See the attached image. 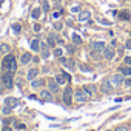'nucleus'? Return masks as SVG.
<instances>
[{"instance_id":"5701e85b","label":"nucleus","mask_w":131,"mask_h":131,"mask_svg":"<svg viewBox=\"0 0 131 131\" xmlns=\"http://www.w3.org/2000/svg\"><path fill=\"white\" fill-rule=\"evenodd\" d=\"M117 17H119L120 20H129V13H128V11H122V13L117 14Z\"/></svg>"},{"instance_id":"c85d7f7f","label":"nucleus","mask_w":131,"mask_h":131,"mask_svg":"<svg viewBox=\"0 0 131 131\" xmlns=\"http://www.w3.org/2000/svg\"><path fill=\"white\" fill-rule=\"evenodd\" d=\"M60 16H62V13H60V11H54V13H52V19H54V20H56V19H59Z\"/></svg>"},{"instance_id":"c9c22d12","label":"nucleus","mask_w":131,"mask_h":131,"mask_svg":"<svg viewBox=\"0 0 131 131\" xmlns=\"http://www.w3.org/2000/svg\"><path fill=\"white\" fill-rule=\"evenodd\" d=\"M114 131H128V128H126V126H119V128H116Z\"/></svg>"},{"instance_id":"393cba45","label":"nucleus","mask_w":131,"mask_h":131,"mask_svg":"<svg viewBox=\"0 0 131 131\" xmlns=\"http://www.w3.org/2000/svg\"><path fill=\"white\" fill-rule=\"evenodd\" d=\"M11 28H13V31H14L16 34H19V32L22 31V26H20V23H13V26H11Z\"/></svg>"},{"instance_id":"7ed1b4c3","label":"nucleus","mask_w":131,"mask_h":131,"mask_svg":"<svg viewBox=\"0 0 131 131\" xmlns=\"http://www.w3.org/2000/svg\"><path fill=\"white\" fill-rule=\"evenodd\" d=\"M2 82L5 83V86L11 88V86H13V73H9V71H5V73L2 74Z\"/></svg>"},{"instance_id":"a18cd8bd","label":"nucleus","mask_w":131,"mask_h":131,"mask_svg":"<svg viewBox=\"0 0 131 131\" xmlns=\"http://www.w3.org/2000/svg\"><path fill=\"white\" fill-rule=\"evenodd\" d=\"M67 49H68V51H70V52H71V54H73V52H74V48H71V46H67Z\"/></svg>"},{"instance_id":"dca6fc26","label":"nucleus","mask_w":131,"mask_h":131,"mask_svg":"<svg viewBox=\"0 0 131 131\" xmlns=\"http://www.w3.org/2000/svg\"><path fill=\"white\" fill-rule=\"evenodd\" d=\"M54 80H56L59 85H65V83H67V77H65V74H63V73H62V74H56Z\"/></svg>"},{"instance_id":"79ce46f5","label":"nucleus","mask_w":131,"mask_h":131,"mask_svg":"<svg viewBox=\"0 0 131 131\" xmlns=\"http://www.w3.org/2000/svg\"><path fill=\"white\" fill-rule=\"evenodd\" d=\"M125 63L126 65H131V57H125Z\"/></svg>"},{"instance_id":"39448f33","label":"nucleus","mask_w":131,"mask_h":131,"mask_svg":"<svg viewBox=\"0 0 131 131\" xmlns=\"http://www.w3.org/2000/svg\"><path fill=\"white\" fill-rule=\"evenodd\" d=\"M110 82H111V85H113L114 88H119V86L122 85V82H125V80H123L122 74H116V76H113V77L110 79Z\"/></svg>"},{"instance_id":"2eb2a0df","label":"nucleus","mask_w":131,"mask_h":131,"mask_svg":"<svg viewBox=\"0 0 131 131\" xmlns=\"http://www.w3.org/2000/svg\"><path fill=\"white\" fill-rule=\"evenodd\" d=\"M60 62H62L67 68H70V70H73V68H74V62H73L71 59H68V60H67L65 57H60Z\"/></svg>"},{"instance_id":"4be33fe9","label":"nucleus","mask_w":131,"mask_h":131,"mask_svg":"<svg viewBox=\"0 0 131 131\" xmlns=\"http://www.w3.org/2000/svg\"><path fill=\"white\" fill-rule=\"evenodd\" d=\"M40 14H42V9H40V8H34L32 13H31V17H32L34 20H37V19L40 17Z\"/></svg>"},{"instance_id":"58836bf2","label":"nucleus","mask_w":131,"mask_h":131,"mask_svg":"<svg viewBox=\"0 0 131 131\" xmlns=\"http://www.w3.org/2000/svg\"><path fill=\"white\" fill-rule=\"evenodd\" d=\"M71 11H73V13H79V11H80V8H79V6H73V8H71Z\"/></svg>"},{"instance_id":"6e6552de","label":"nucleus","mask_w":131,"mask_h":131,"mask_svg":"<svg viewBox=\"0 0 131 131\" xmlns=\"http://www.w3.org/2000/svg\"><path fill=\"white\" fill-rule=\"evenodd\" d=\"M40 97H42V100H43V102H52V100H54V97H52L51 91H46V90H43V91L40 93Z\"/></svg>"},{"instance_id":"a19ab883","label":"nucleus","mask_w":131,"mask_h":131,"mask_svg":"<svg viewBox=\"0 0 131 131\" xmlns=\"http://www.w3.org/2000/svg\"><path fill=\"white\" fill-rule=\"evenodd\" d=\"M11 123V119H3V125H9Z\"/></svg>"},{"instance_id":"f8f14e48","label":"nucleus","mask_w":131,"mask_h":131,"mask_svg":"<svg viewBox=\"0 0 131 131\" xmlns=\"http://www.w3.org/2000/svg\"><path fill=\"white\" fill-rule=\"evenodd\" d=\"M5 105H8V106L14 108V106H19V100H17L16 97H6V100H5Z\"/></svg>"},{"instance_id":"0eeeda50","label":"nucleus","mask_w":131,"mask_h":131,"mask_svg":"<svg viewBox=\"0 0 131 131\" xmlns=\"http://www.w3.org/2000/svg\"><path fill=\"white\" fill-rule=\"evenodd\" d=\"M102 54H103V57H105L106 60H113V59H114V49L110 48V46H106V48L102 51Z\"/></svg>"},{"instance_id":"473e14b6","label":"nucleus","mask_w":131,"mask_h":131,"mask_svg":"<svg viewBox=\"0 0 131 131\" xmlns=\"http://www.w3.org/2000/svg\"><path fill=\"white\" fill-rule=\"evenodd\" d=\"M54 28H56L57 31H60V29L63 28V23H56V25H54Z\"/></svg>"},{"instance_id":"cd10ccee","label":"nucleus","mask_w":131,"mask_h":131,"mask_svg":"<svg viewBox=\"0 0 131 131\" xmlns=\"http://www.w3.org/2000/svg\"><path fill=\"white\" fill-rule=\"evenodd\" d=\"M62 54H63V51H62L60 48H56V49H54V56H56V57H62Z\"/></svg>"},{"instance_id":"7c9ffc66","label":"nucleus","mask_w":131,"mask_h":131,"mask_svg":"<svg viewBox=\"0 0 131 131\" xmlns=\"http://www.w3.org/2000/svg\"><path fill=\"white\" fill-rule=\"evenodd\" d=\"M123 85H125L126 88H129V86H131V77H128V79H126V80L123 82Z\"/></svg>"},{"instance_id":"a211bd4d","label":"nucleus","mask_w":131,"mask_h":131,"mask_svg":"<svg viewBox=\"0 0 131 131\" xmlns=\"http://www.w3.org/2000/svg\"><path fill=\"white\" fill-rule=\"evenodd\" d=\"M48 86H49V91L51 93H57L59 91V83L56 80H49L48 82Z\"/></svg>"},{"instance_id":"f03ea898","label":"nucleus","mask_w":131,"mask_h":131,"mask_svg":"<svg viewBox=\"0 0 131 131\" xmlns=\"http://www.w3.org/2000/svg\"><path fill=\"white\" fill-rule=\"evenodd\" d=\"M74 99H76V102H79V103H85V102H88L90 100V94L82 88H79L76 93H74Z\"/></svg>"},{"instance_id":"423d86ee","label":"nucleus","mask_w":131,"mask_h":131,"mask_svg":"<svg viewBox=\"0 0 131 131\" xmlns=\"http://www.w3.org/2000/svg\"><path fill=\"white\" fill-rule=\"evenodd\" d=\"M40 51H42V57H43V59H48V57H49V45H48V43L42 42V43H40Z\"/></svg>"},{"instance_id":"20e7f679","label":"nucleus","mask_w":131,"mask_h":131,"mask_svg":"<svg viewBox=\"0 0 131 131\" xmlns=\"http://www.w3.org/2000/svg\"><path fill=\"white\" fill-rule=\"evenodd\" d=\"M63 102H65V105H68V106H70L71 102H73V91H71L70 86L63 91Z\"/></svg>"},{"instance_id":"f3484780","label":"nucleus","mask_w":131,"mask_h":131,"mask_svg":"<svg viewBox=\"0 0 131 131\" xmlns=\"http://www.w3.org/2000/svg\"><path fill=\"white\" fill-rule=\"evenodd\" d=\"M45 85V80H42V79H34V80H31V86L32 88H42Z\"/></svg>"},{"instance_id":"e433bc0d","label":"nucleus","mask_w":131,"mask_h":131,"mask_svg":"<svg viewBox=\"0 0 131 131\" xmlns=\"http://www.w3.org/2000/svg\"><path fill=\"white\" fill-rule=\"evenodd\" d=\"M91 56H93L94 59H100V57H99V51H94V52H91Z\"/></svg>"},{"instance_id":"aec40b11","label":"nucleus","mask_w":131,"mask_h":131,"mask_svg":"<svg viewBox=\"0 0 131 131\" xmlns=\"http://www.w3.org/2000/svg\"><path fill=\"white\" fill-rule=\"evenodd\" d=\"M9 51H11V46L8 43H2V45H0V52H2V54H9Z\"/></svg>"},{"instance_id":"49530a36","label":"nucleus","mask_w":131,"mask_h":131,"mask_svg":"<svg viewBox=\"0 0 131 131\" xmlns=\"http://www.w3.org/2000/svg\"><path fill=\"white\" fill-rule=\"evenodd\" d=\"M129 36H131V32H129Z\"/></svg>"},{"instance_id":"72a5a7b5","label":"nucleus","mask_w":131,"mask_h":131,"mask_svg":"<svg viewBox=\"0 0 131 131\" xmlns=\"http://www.w3.org/2000/svg\"><path fill=\"white\" fill-rule=\"evenodd\" d=\"M3 91H5V83L0 82V94H3Z\"/></svg>"},{"instance_id":"4c0bfd02","label":"nucleus","mask_w":131,"mask_h":131,"mask_svg":"<svg viewBox=\"0 0 131 131\" xmlns=\"http://www.w3.org/2000/svg\"><path fill=\"white\" fill-rule=\"evenodd\" d=\"M125 48L131 49V39H129V40H126V43H125Z\"/></svg>"},{"instance_id":"ddd939ff","label":"nucleus","mask_w":131,"mask_h":131,"mask_svg":"<svg viewBox=\"0 0 131 131\" xmlns=\"http://www.w3.org/2000/svg\"><path fill=\"white\" fill-rule=\"evenodd\" d=\"M90 17H91V13H90V11H82V13H79V20H80V22H86V20H90Z\"/></svg>"},{"instance_id":"2f4dec72","label":"nucleus","mask_w":131,"mask_h":131,"mask_svg":"<svg viewBox=\"0 0 131 131\" xmlns=\"http://www.w3.org/2000/svg\"><path fill=\"white\" fill-rule=\"evenodd\" d=\"M42 5H43V11H48V9H49V5H48L46 0H43V3H42Z\"/></svg>"},{"instance_id":"9d476101","label":"nucleus","mask_w":131,"mask_h":131,"mask_svg":"<svg viewBox=\"0 0 131 131\" xmlns=\"http://www.w3.org/2000/svg\"><path fill=\"white\" fill-rule=\"evenodd\" d=\"M37 74H39V70H37V68H31V70L28 71V74H26V79L31 82V80H34V79L37 77Z\"/></svg>"},{"instance_id":"c756f323","label":"nucleus","mask_w":131,"mask_h":131,"mask_svg":"<svg viewBox=\"0 0 131 131\" xmlns=\"http://www.w3.org/2000/svg\"><path fill=\"white\" fill-rule=\"evenodd\" d=\"M2 111H3V114H9V113H11V106H8V105H5V108H3Z\"/></svg>"},{"instance_id":"ea45409f","label":"nucleus","mask_w":131,"mask_h":131,"mask_svg":"<svg viewBox=\"0 0 131 131\" xmlns=\"http://www.w3.org/2000/svg\"><path fill=\"white\" fill-rule=\"evenodd\" d=\"M63 74H65V77H67V82H71V76L68 73H63Z\"/></svg>"},{"instance_id":"bb28decb","label":"nucleus","mask_w":131,"mask_h":131,"mask_svg":"<svg viewBox=\"0 0 131 131\" xmlns=\"http://www.w3.org/2000/svg\"><path fill=\"white\" fill-rule=\"evenodd\" d=\"M54 43H56V37H54V34H49V37H48V45H49V46H56Z\"/></svg>"},{"instance_id":"a878e982","label":"nucleus","mask_w":131,"mask_h":131,"mask_svg":"<svg viewBox=\"0 0 131 131\" xmlns=\"http://www.w3.org/2000/svg\"><path fill=\"white\" fill-rule=\"evenodd\" d=\"M73 42H74L76 45H82V37L77 36V34H73Z\"/></svg>"},{"instance_id":"b1692460","label":"nucleus","mask_w":131,"mask_h":131,"mask_svg":"<svg viewBox=\"0 0 131 131\" xmlns=\"http://www.w3.org/2000/svg\"><path fill=\"white\" fill-rule=\"evenodd\" d=\"M83 90H85V91H86V93L91 96V94H94V91H96V86H94V85H85V86H83Z\"/></svg>"},{"instance_id":"9b49d317","label":"nucleus","mask_w":131,"mask_h":131,"mask_svg":"<svg viewBox=\"0 0 131 131\" xmlns=\"http://www.w3.org/2000/svg\"><path fill=\"white\" fill-rule=\"evenodd\" d=\"M113 90H114V86L111 85L110 80H105V82L102 83V91H103V93H111Z\"/></svg>"},{"instance_id":"6ab92c4d","label":"nucleus","mask_w":131,"mask_h":131,"mask_svg":"<svg viewBox=\"0 0 131 131\" xmlns=\"http://www.w3.org/2000/svg\"><path fill=\"white\" fill-rule=\"evenodd\" d=\"M120 74L122 76H131V65H126V67H122L120 68Z\"/></svg>"},{"instance_id":"4468645a","label":"nucleus","mask_w":131,"mask_h":131,"mask_svg":"<svg viewBox=\"0 0 131 131\" xmlns=\"http://www.w3.org/2000/svg\"><path fill=\"white\" fill-rule=\"evenodd\" d=\"M29 46H31V49H32V51H36V52H37V51L40 49V40H39V39H32V40H31V43H29Z\"/></svg>"},{"instance_id":"f704fd0d","label":"nucleus","mask_w":131,"mask_h":131,"mask_svg":"<svg viewBox=\"0 0 131 131\" xmlns=\"http://www.w3.org/2000/svg\"><path fill=\"white\" fill-rule=\"evenodd\" d=\"M40 29H42V26H40L39 23H36V25H34V31H36V32H39Z\"/></svg>"},{"instance_id":"c03bdc74","label":"nucleus","mask_w":131,"mask_h":131,"mask_svg":"<svg viewBox=\"0 0 131 131\" xmlns=\"http://www.w3.org/2000/svg\"><path fill=\"white\" fill-rule=\"evenodd\" d=\"M117 45H119L117 40H113V42H111V46H117Z\"/></svg>"},{"instance_id":"1a4fd4ad","label":"nucleus","mask_w":131,"mask_h":131,"mask_svg":"<svg viewBox=\"0 0 131 131\" xmlns=\"http://www.w3.org/2000/svg\"><path fill=\"white\" fill-rule=\"evenodd\" d=\"M91 48L94 51H103L106 46H105V42H93L91 43Z\"/></svg>"},{"instance_id":"37998d69","label":"nucleus","mask_w":131,"mask_h":131,"mask_svg":"<svg viewBox=\"0 0 131 131\" xmlns=\"http://www.w3.org/2000/svg\"><path fill=\"white\" fill-rule=\"evenodd\" d=\"M2 131H13V129H11V128H9V126H8V125H5V126H3V128H2Z\"/></svg>"},{"instance_id":"f257e3e1","label":"nucleus","mask_w":131,"mask_h":131,"mask_svg":"<svg viewBox=\"0 0 131 131\" xmlns=\"http://www.w3.org/2000/svg\"><path fill=\"white\" fill-rule=\"evenodd\" d=\"M2 70L3 71H9L13 74L17 71V62H16V57L13 54H6V57L2 60Z\"/></svg>"},{"instance_id":"412c9836","label":"nucleus","mask_w":131,"mask_h":131,"mask_svg":"<svg viewBox=\"0 0 131 131\" xmlns=\"http://www.w3.org/2000/svg\"><path fill=\"white\" fill-rule=\"evenodd\" d=\"M31 54L29 52H25L23 56H22V59H20V62H22V65H26V63H29V60H31Z\"/></svg>"}]
</instances>
